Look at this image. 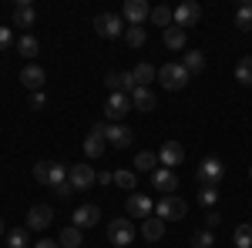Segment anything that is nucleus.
Masks as SVG:
<instances>
[{
    "label": "nucleus",
    "instance_id": "nucleus-1",
    "mask_svg": "<svg viewBox=\"0 0 252 248\" xmlns=\"http://www.w3.org/2000/svg\"><path fill=\"white\" fill-rule=\"evenodd\" d=\"M222 178H225V165H222L215 154H209L205 161H198L195 181H198L202 188H219V185H222Z\"/></svg>",
    "mask_w": 252,
    "mask_h": 248
},
{
    "label": "nucleus",
    "instance_id": "nucleus-2",
    "mask_svg": "<svg viewBox=\"0 0 252 248\" xmlns=\"http://www.w3.org/2000/svg\"><path fill=\"white\" fill-rule=\"evenodd\" d=\"M189 77H192V74H189L182 64H175V60H168L165 67H158V81H161L168 91H182V87L189 84Z\"/></svg>",
    "mask_w": 252,
    "mask_h": 248
},
{
    "label": "nucleus",
    "instance_id": "nucleus-3",
    "mask_svg": "<svg viewBox=\"0 0 252 248\" xmlns=\"http://www.w3.org/2000/svg\"><path fill=\"white\" fill-rule=\"evenodd\" d=\"M108 238H111V242H115L118 248H128L131 242H135V221H131L128 215L115 218V221L108 225Z\"/></svg>",
    "mask_w": 252,
    "mask_h": 248
},
{
    "label": "nucleus",
    "instance_id": "nucleus-4",
    "mask_svg": "<svg viewBox=\"0 0 252 248\" xmlns=\"http://www.w3.org/2000/svg\"><path fill=\"white\" fill-rule=\"evenodd\" d=\"M185 211H189V205H185L182 198H175V194H165V198L155 205V215L161 218V221H182Z\"/></svg>",
    "mask_w": 252,
    "mask_h": 248
},
{
    "label": "nucleus",
    "instance_id": "nucleus-5",
    "mask_svg": "<svg viewBox=\"0 0 252 248\" xmlns=\"http://www.w3.org/2000/svg\"><path fill=\"white\" fill-rule=\"evenodd\" d=\"M94 30L101 34V37L115 40V37H121L128 27H125V17H121V14H97L94 17Z\"/></svg>",
    "mask_w": 252,
    "mask_h": 248
},
{
    "label": "nucleus",
    "instance_id": "nucleus-6",
    "mask_svg": "<svg viewBox=\"0 0 252 248\" xmlns=\"http://www.w3.org/2000/svg\"><path fill=\"white\" fill-rule=\"evenodd\" d=\"M121 17L128 20V27H145V20L152 17V7H148L145 0H125Z\"/></svg>",
    "mask_w": 252,
    "mask_h": 248
},
{
    "label": "nucleus",
    "instance_id": "nucleus-7",
    "mask_svg": "<svg viewBox=\"0 0 252 248\" xmlns=\"http://www.w3.org/2000/svg\"><path fill=\"white\" fill-rule=\"evenodd\" d=\"M131 111V94H125V91H115V94L108 97V104H104V114H108V121H121V117Z\"/></svg>",
    "mask_w": 252,
    "mask_h": 248
},
{
    "label": "nucleus",
    "instance_id": "nucleus-8",
    "mask_svg": "<svg viewBox=\"0 0 252 248\" xmlns=\"http://www.w3.org/2000/svg\"><path fill=\"white\" fill-rule=\"evenodd\" d=\"M94 181H97L94 168H91V165H84V161H81V165H74V168L67 171V185H71L74 191H84V188H91Z\"/></svg>",
    "mask_w": 252,
    "mask_h": 248
},
{
    "label": "nucleus",
    "instance_id": "nucleus-9",
    "mask_svg": "<svg viewBox=\"0 0 252 248\" xmlns=\"http://www.w3.org/2000/svg\"><path fill=\"white\" fill-rule=\"evenodd\" d=\"M198 17H202V7H198L195 0H185V3H178V7H175V27H182V30L195 27Z\"/></svg>",
    "mask_w": 252,
    "mask_h": 248
},
{
    "label": "nucleus",
    "instance_id": "nucleus-10",
    "mask_svg": "<svg viewBox=\"0 0 252 248\" xmlns=\"http://www.w3.org/2000/svg\"><path fill=\"white\" fill-rule=\"evenodd\" d=\"M125 211H128V218H148L152 211H155V205H152V198L148 194H138V191H131L128 194V201H125Z\"/></svg>",
    "mask_w": 252,
    "mask_h": 248
},
{
    "label": "nucleus",
    "instance_id": "nucleus-11",
    "mask_svg": "<svg viewBox=\"0 0 252 248\" xmlns=\"http://www.w3.org/2000/svg\"><path fill=\"white\" fill-rule=\"evenodd\" d=\"M10 24H14V27H24V30L34 27V24H37L34 3H31V0H17V3H14V14H10Z\"/></svg>",
    "mask_w": 252,
    "mask_h": 248
},
{
    "label": "nucleus",
    "instance_id": "nucleus-12",
    "mask_svg": "<svg viewBox=\"0 0 252 248\" xmlns=\"http://www.w3.org/2000/svg\"><path fill=\"white\" fill-rule=\"evenodd\" d=\"M182 161H185V148H182L178 141H165V144H161V151H158V165L172 171V168H178Z\"/></svg>",
    "mask_w": 252,
    "mask_h": 248
},
{
    "label": "nucleus",
    "instance_id": "nucleus-13",
    "mask_svg": "<svg viewBox=\"0 0 252 248\" xmlns=\"http://www.w3.org/2000/svg\"><path fill=\"white\" fill-rule=\"evenodd\" d=\"M51 221H54V208L51 205H34L27 211V231H44Z\"/></svg>",
    "mask_w": 252,
    "mask_h": 248
},
{
    "label": "nucleus",
    "instance_id": "nucleus-14",
    "mask_svg": "<svg viewBox=\"0 0 252 248\" xmlns=\"http://www.w3.org/2000/svg\"><path fill=\"white\" fill-rule=\"evenodd\" d=\"M97 221H101V208H97V205H81L78 211H74V218H71V225H74V228H94Z\"/></svg>",
    "mask_w": 252,
    "mask_h": 248
},
{
    "label": "nucleus",
    "instance_id": "nucleus-15",
    "mask_svg": "<svg viewBox=\"0 0 252 248\" xmlns=\"http://www.w3.org/2000/svg\"><path fill=\"white\" fill-rule=\"evenodd\" d=\"M104 84H108V91L115 94V91H125V94H131L138 84L135 77H131V71H111V74L104 77Z\"/></svg>",
    "mask_w": 252,
    "mask_h": 248
},
{
    "label": "nucleus",
    "instance_id": "nucleus-16",
    "mask_svg": "<svg viewBox=\"0 0 252 248\" xmlns=\"http://www.w3.org/2000/svg\"><path fill=\"white\" fill-rule=\"evenodd\" d=\"M44 81H47V74H44V67H40V64H27V67L20 71V84H24L31 94L44 87Z\"/></svg>",
    "mask_w": 252,
    "mask_h": 248
},
{
    "label": "nucleus",
    "instance_id": "nucleus-17",
    "mask_svg": "<svg viewBox=\"0 0 252 248\" xmlns=\"http://www.w3.org/2000/svg\"><path fill=\"white\" fill-rule=\"evenodd\" d=\"M135 141V131L128 128V124H108V144H115V148H128Z\"/></svg>",
    "mask_w": 252,
    "mask_h": 248
},
{
    "label": "nucleus",
    "instance_id": "nucleus-18",
    "mask_svg": "<svg viewBox=\"0 0 252 248\" xmlns=\"http://www.w3.org/2000/svg\"><path fill=\"white\" fill-rule=\"evenodd\" d=\"M131 108H138V111H155L158 108V97L152 87H135L131 91Z\"/></svg>",
    "mask_w": 252,
    "mask_h": 248
},
{
    "label": "nucleus",
    "instance_id": "nucleus-19",
    "mask_svg": "<svg viewBox=\"0 0 252 248\" xmlns=\"http://www.w3.org/2000/svg\"><path fill=\"white\" fill-rule=\"evenodd\" d=\"M152 188H158L161 194H172V191L178 188V178H175V171H168V168H158V171L152 174Z\"/></svg>",
    "mask_w": 252,
    "mask_h": 248
},
{
    "label": "nucleus",
    "instance_id": "nucleus-20",
    "mask_svg": "<svg viewBox=\"0 0 252 248\" xmlns=\"http://www.w3.org/2000/svg\"><path fill=\"white\" fill-rule=\"evenodd\" d=\"M161 235H165V221H161L158 215H148V218L141 221V238H145V242H161Z\"/></svg>",
    "mask_w": 252,
    "mask_h": 248
},
{
    "label": "nucleus",
    "instance_id": "nucleus-21",
    "mask_svg": "<svg viewBox=\"0 0 252 248\" xmlns=\"http://www.w3.org/2000/svg\"><path fill=\"white\" fill-rule=\"evenodd\" d=\"M131 171H135V174H155V171H158V154L138 151V154H135V165H131Z\"/></svg>",
    "mask_w": 252,
    "mask_h": 248
},
{
    "label": "nucleus",
    "instance_id": "nucleus-22",
    "mask_svg": "<svg viewBox=\"0 0 252 248\" xmlns=\"http://www.w3.org/2000/svg\"><path fill=\"white\" fill-rule=\"evenodd\" d=\"M185 37H189V34H185V30H182V27H168V30H161V40H165V47H168V51H182V47H185Z\"/></svg>",
    "mask_w": 252,
    "mask_h": 248
},
{
    "label": "nucleus",
    "instance_id": "nucleus-23",
    "mask_svg": "<svg viewBox=\"0 0 252 248\" xmlns=\"http://www.w3.org/2000/svg\"><path fill=\"white\" fill-rule=\"evenodd\" d=\"M104 148H108V138H101V134H88L84 138V154L94 161V158H101L104 154Z\"/></svg>",
    "mask_w": 252,
    "mask_h": 248
},
{
    "label": "nucleus",
    "instance_id": "nucleus-24",
    "mask_svg": "<svg viewBox=\"0 0 252 248\" xmlns=\"http://www.w3.org/2000/svg\"><path fill=\"white\" fill-rule=\"evenodd\" d=\"M17 54H20V57H37V54H40L37 37H34V34H20V37H17Z\"/></svg>",
    "mask_w": 252,
    "mask_h": 248
},
{
    "label": "nucleus",
    "instance_id": "nucleus-25",
    "mask_svg": "<svg viewBox=\"0 0 252 248\" xmlns=\"http://www.w3.org/2000/svg\"><path fill=\"white\" fill-rule=\"evenodd\" d=\"M131 77H135L138 87H148V81H155V77H158V67H152V64L145 60V64H138L135 71H131Z\"/></svg>",
    "mask_w": 252,
    "mask_h": 248
},
{
    "label": "nucleus",
    "instance_id": "nucleus-26",
    "mask_svg": "<svg viewBox=\"0 0 252 248\" xmlns=\"http://www.w3.org/2000/svg\"><path fill=\"white\" fill-rule=\"evenodd\" d=\"M64 185H67V171H64V165H61V161H51V181H47V188L61 191Z\"/></svg>",
    "mask_w": 252,
    "mask_h": 248
},
{
    "label": "nucleus",
    "instance_id": "nucleus-27",
    "mask_svg": "<svg viewBox=\"0 0 252 248\" xmlns=\"http://www.w3.org/2000/svg\"><path fill=\"white\" fill-rule=\"evenodd\" d=\"M148 20H155L158 27L168 30V27L175 24V10H172V7H152V17H148Z\"/></svg>",
    "mask_w": 252,
    "mask_h": 248
},
{
    "label": "nucleus",
    "instance_id": "nucleus-28",
    "mask_svg": "<svg viewBox=\"0 0 252 248\" xmlns=\"http://www.w3.org/2000/svg\"><path fill=\"white\" fill-rule=\"evenodd\" d=\"M58 245H61V248H81V228H74V225H67V228L61 231Z\"/></svg>",
    "mask_w": 252,
    "mask_h": 248
},
{
    "label": "nucleus",
    "instance_id": "nucleus-29",
    "mask_svg": "<svg viewBox=\"0 0 252 248\" xmlns=\"http://www.w3.org/2000/svg\"><path fill=\"white\" fill-rule=\"evenodd\" d=\"M182 67H185L189 74H198V71H205V57H202V51H192V54H185V57H182Z\"/></svg>",
    "mask_w": 252,
    "mask_h": 248
},
{
    "label": "nucleus",
    "instance_id": "nucleus-30",
    "mask_svg": "<svg viewBox=\"0 0 252 248\" xmlns=\"http://www.w3.org/2000/svg\"><path fill=\"white\" fill-rule=\"evenodd\" d=\"M235 81L239 84H252V54H246V57L235 64Z\"/></svg>",
    "mask_w": 252,
    "mask_h": 248
},
{
    "label": "nucleus",
    "instance_id": "nucleus-31",
    "mask_svg": "<svg viewBox=\"0 0 252 248\" xmlns=\"http://www.w3.org/2000/svg\"><path fill=\"white\" fill-rule=\"evenodd\" d=\"M235 27H239V30H252V0L235 10Z\"/></svg>",
    "mask_w": 252,
    "mask_h": 248
},
{
    "label": "nucleus",
    "instance_id": "nucleus-32",
    "mask_svg": "<svg viewBox=\"0 0 252 248\" xmlns=\"http://www.w3.org/2000/svg\"><path fill=\"white\" fill-rule=\"evenodd\" d=\"M145 40H148V30H145V27H128V30H125V44H128V47H141Z\"/></svg>",
    "mask_w": 252,
    "mask_h": 248
},
{
    "label": "nucleus",
    "instance_id": "nucleus-33",
    "mask_svg": "<svg viewBox=\"0 0 252 248\" xmlns=\"http://www.w3.org/2000/svg\"><path fill=\"white\" fill-rule=\"evenodd\" d=\"M232 242H235V248H252V225H239Z\"/></svg>",
    "mask_w": 252,
    "mask_h": 248
},
{
    "label": "nucleus",
    "instance_id": "nucleus-34",
    "mask_svg": "<svg viewBox=\"0 0 252 248\" xmlns=\"http://www.w3.org/2000/svg\"><path fill=\"white\" fill-rule=\"evenodd\" d=\"M135 181H138V174H135V171H121V168L115 171V185H118V188L131 191V188H135Z\"/></svg>",
    "mask_w": 252,
    "mask_h": 248
},
{
    "label": "nucleus",
    "instance_id": "nucleus-35",
    "mask_svg": "<svg viewBox=\"0 0 252 248\" xmlns=\"http://www.w3.org/2000/svg\"><path fill=\"white\" fill-rule=\"evenodd\" d=\"M215 201H219V188H198V205H205V208L212 211Z\"/></svg>",
    "mask_w": 252,
    "mask_h": 248
},
{
    "label": "nucleus",
    "instance_id": "nucleus-36",
    "mask_svg": "<svg viewBox=\"0 0 252 248\" xmlns=\"http://www.w3.org/2000/svg\"><path fill=\"white\" fill-rule=\"evenodd\" d=\"M34 178H37V185H47L51 181V161H37L34 165Z\"/></svg>",
    "mask_w": 252,
    "mask_h": 248
},
{
    "label": "nucleus",
    "instance_id": "nucleus-37",
    "mask_svg": "<svg viewBox=\"0 0 252 248\" xmlns=\"http://www.w3.org/2000/svg\"><path fill=\"white\" fill-rule=\"evenodd\" d=\"M212 242H215V238H212V231H209V228L192 235V248H212Z\"/></svg>",
    "mask_w": 252,
    "mask_h": 248
},
{
    "label": "nucleus",
    "instance_id": "nucleus-38",
    "mask_svg": "<svg viewBox=\"0 0 252 248\" xmlns=\"http://www.w3.org/2000/svg\"><path fill=\"white\" fill-rule=\"evenodd\" d=\"M7 245H10V248H27V228H14Z\"/></svg>",
    "mask_w": 252,
    "mask_h": 248
},
{
    "label": "nucleus",
    "instance_id": "nucleus-39",
    "mask_svg": "<svg viewBox=\"0 0 252 248\" xmlns=\"http://www.w3.org/2000/svg\"><path fill=\"white\" fill-rule=\"evenodd\" d=\"M10 44H14V34H10V27H0V54H3V51H10Z\"/></svg>",
    "mask_w": 252,
    "mask_h": 248
},
{
    "label": "nucleus",
    "instance_id": "nucleus-40",
    "mask_svg": "<svg viewBox=\"0 0 252 248\" xmlns=\"http://www.w3.org/2000/svg\"><path fill=\"white\" fill-rule=\"evenodd\" d=\"M219 225H222V215H219V211H209V215H205V228H209V231H212V228H219Z\"/></svg>",
    "mask_w": 252,
    "mask_h": 248
},
{
    "label": "nucleus",
    "instance_id": "nucleus-41",
    "mask_svg": "<svg viewBox=\"0 0 252 248\" xmlns=\"http://www.w3.org/2000/svg\"><path fill=\"white\" fill-rule=\"evenodd\" d=\"M31 108H34V111L44 108V91H34V94H31Z\"/></svg>",
    "mask_w": 252,
    "mask_h": 248
},
{
    "label": "nucleus",
    "instance_id": "nucleus-42",
    "mask_svg": "<svg viewBox=\"0 0 252 248\" xmlns=\"http://www.w3.org/2000/svg\"><path fill=\"white\" fill-rule=\"evenodd\" d=\"M91 134H101V138H108V124H104V121H94V124H91Z\"/></svg>",
    "mask_w": 252,
    "mask_h": 248
},
{
    "label": "nucleus",
    "instance_id": "nucleus-43",
    "mask_svg": "<svg viewBox=\"0 0 252 248\" xmlns=\"http://www.w3.org/2000/svg\"><path fill=\"white\" fill-rule=\"evenodd\" d=\"M97 181H101V185H111V181H115V174H111V171H101V174H97Z\"/></svg>",
    "mask_w": 252,
    "mask_h": 248
},
{
    "label": "nucleus",
    "instance_id": "nucleus-44",
    "mask_svg": "<svg viewBox=\"0 0 252 248\" xmlns=\"http://www.w3.org/2000/svg\"><path fill=\"white\" fill-rule=\"evenodd\" d=\"M34 248H61V245H58V242H51V238H40Z\"/></svg>",
    "mask_w": 252,
    "mask_h": 248
},
{
    "label": "nucleus",
    "instance_id": "nucleus-45",
    "mask_svg": "<svg viewBox=\"0 0 252 248\" xmlns=\"http://www.w3.org/2000/svg\"><path fill=\"white\" fill-rule=\"evenodd\" d=\"M0 235H3V221H0Z\"/></svg>",
    "mask_w": 252,
    "mask_h": 248
},
{
    "label": "nucleus",
    "instance_id": "nucleus-46",
    "mask_svg": "<svg viewBox=\"0 0 252 248\" xmlns=\"http://www.w3.org/2000/svg\"><path fill=\"white\" fill-rule=\"evenodd\" d=\"M249 178H252V168H249Z\"/></svg>",
    "mask_w": 252,
    "mask_h": 248
}]
</instances>
